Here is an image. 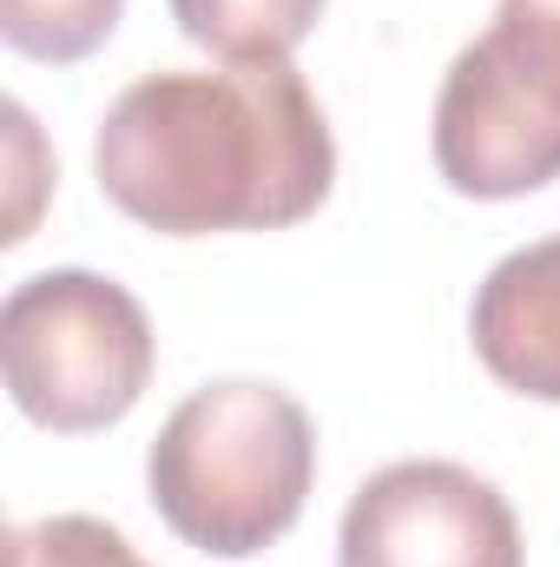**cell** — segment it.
<instances>
[{"instance_id":"cell-1","label":"cell","mask_w":560,"mask_h":567,"mask_svg":"<svg viewBox=\"0 0 560 567\" xmlns=\"http://www.w3.org/2000/svg\"><path fill=\"white\" fill-rule=\"evenodd\" d=\"M100 192L145 231H283L336 185V140L283 66L145 73L100 120Z\"/></svg>"},{"instance_id":"cell-2","label":"cell","mask_w":560,"mask_h":567,"mask_svg":"<svg viewBox=\"0 0 560 567\" xmlns=\"http://www.w3.org/2000/svg\"><path fill=\"white\" fill-rule=\"evenodd\" d=\"M158 522L218 561L283 542L317 482V429L278 383H211L185 396L145 455Z\"/></svg>"},{"instance_id":"cell-3","label":"cell","mask_w":560,"mask_h":567,"mask_svg":"<svg viewBox=\"0 0 560 567\" xmlns=\"http://www.w3.org/2000/svg\"><path fill=\"white\" fill-rule=\"evenodd\" d=\"M0 370L27 423L53 435L113 429L152 383L145 303L100 271H40L0 303Z\"/></svg>"},{"instance_id":"cell-4","label":"cell","mask_w":560,"mask_h":567,"mask_svg":"<svg viewBox=\"0 0 560 567\" xmlns=\"http://www.w3.org/2000/svg\"><path fill=\"white\" fill-rule=\"evenodd\" d=\"M435 172L462 198H521L560 178V0H501L435 93Z\"/></svg>"},{"instance_id":"cell-5","label":"cell","mask_w":560,"mask_h":567,"mask_svg":"<svg viewBox=\"0 0 560 567\" xmlns=\"http://www.w3.org/2000/svg\"><path fill=\"white\" fill-rule=\"evenodd\" d=\"M343 567H521V522L495 482L462 462L376 468L336 535Z\"/></svg>"},{"instance_id":"cell-6","label":"cell","mask_w":560,"mask_h":567,"mask_svg":"<svg viewBox=\"0 0 560 567\" xmlns=\"http://www.w3.org/2000/svg\"><path fill=\"white\" fill-rule=\"evenodd\" d=\"M481 370L535 403H560V231L508 251L468 310Z\"/></svg>"},{"instance_id":"cell-7","label":"cell","mask_w":560,"mask_h":567,"mask_svg":"<svg viewBox=\"0 0 560 567\" xmlns=\"http://www.w3.org/2000/svg\"><path fill=\"white\" fill-rule=\"evenodd\" d=\"M330 0H172V20L191 47L225 66H283Z\"/></svg>"},{"instance_id":"cell-8","label":"cell","mask_w":560,"mask_h":567,"mask_svg":"<svg viewBox=\"0 0 560 567\" xmlns=\"http://www.w3.org/2000/svg\"><path fill=\"white\" fill-rule=\"evenodd\" d=\"M120 13H126V0H0V33L27 60L73 66L113 40Z\"/></svg>"},{"instance_id":"cell-9","label":"cell","mask_w":560,"mask_h":567,"mask_svg":"<svg viewBox=\"0 0 560 567\" xmlns=\"http://www.w3.org/2000/svg\"><path fill=\"white\" fill-rule=\"evenodd\" d=\"M7 567H145L139 548L100 515H46L7 535Z\"/></svg>"}]
</instances>
